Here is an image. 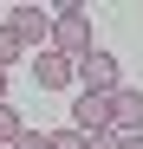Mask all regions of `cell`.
Listing matches in <instances>:
<instances>
[{"label":"cell","instance_id":"1","mask_svg":"<svg viewBox=\"0 0 143 149\" xmlns=\"http://www.w3.org/2000/svg\"><path fill=\"white\" fill-rule=\"evenodd\" d=\"M52 52H65V58H85V52H91V19H85V7H78V0H59Z\"/></svg>","mask_w":143,"mask_h":149},{"label":"cell","instance_id":"2","mask_svg":"<svg viewBox=\"0 0 143 149\" xmlns=\"http://www.w3.org/2000/svg\"><path fill=\"white\" fill-rule=\"evenodd\" d=\"M111 97H117V91H111ZM111 97H104V91H78V104H72V130L104 136V130H111Z\"/></svg>","mask_w":143,"mask_h":149},{"label":"cell","instance_id":"3","mask_svg":"<svg viewBox=\"0 0 143 149\" xmlns=\"http://www.w3.org/2000/svg\"><path fill=\"white\" fill-rule=\"evenodd\" d=\"M7 26L26 39V45H39V52H46V45H52V26H59V13H46V7H13V19H7Z\"/></svg>","mask_w":143,"mask_h":149},{"label":"cell","instance_id":"4","mask_svg":"<svg viewBox=\"0 0 143 149\" xmlns=\"http://www.w3.org/2000/svg\"><path fill=\"white\" fill-rule=\"evenodd\" d=\"M78 84H85V91H104V97H111V91H124V84H117V58L91 45V52L78 58Z\"/></svg>","mask_w":143,"mask_h":149},{"label":"cell","instance_id":"5","mask_svg":"<svg viewBox=\"0 0 143 149\" xmlns=\"http://www.w3.org/2000/svg\"><path fill=\"white\" fill-rule=\"evenodd\" d=\"M111 130H117V136H143V91L124 84V91L111 97Z\"/></svg>","mask_w":143,"mask_h":149},{"label":"cell","instance_id":"6","mask_svg":"<svg viewBox=\"0 0 143 149\" xmlns=\"http://www.w3.org/2000/svg\"><path fill=\"white\" fill-rule=\"evenodd\" d=\"M33 71H39V84H46V91H65L72 78H78V58H65V52H52V45H46V52L33 58Z\"/></svg>","mask_w":143,"mask_h":149},{"label":"cell","instance_id":"7","mask_svg":"<svg viewBox=\"0 0 143 149\" xmlns=\"http://www.w3.org/2000/svg\"><path fill=\"white\" fill-rule=\"evenodd\" d=\"M20 136H26V123H20L7 104H0V149H20Z\"/></svg>","mask_w":143,"mask_h":149},{"label":"cell","instance_id":"8","mask_svg":"<svg viewBox=\"0 0 143 149\" xmlns=\"http://www.w3.org/2000/svg\"><path fill=\"white\" fill-rule=\"evenodd\" d=\"M20 45H26V39H20V33H13V26H0V71H7V65H13V58H20Z\"/></svg>","mask_w":143,"mask_h":149},{"label":"cell","instance_id":"9","mask_svg":"<svg viewBox=\"0 0 143 149\" xmlns=\"http://www.w3.org/2000/svg\"><path fill=\"white\" fill-rule=\"evenodd\" d=\"M52 149H91V136H85V130H59V136H52Z\"/></svg>","mask_w":143,"mask_h":149},{"label":"cell","instance_id":"10","mask_svg":"<svg viewBox=\"0 0 143 149\" xmlns=\"http://www.w3.org/2000/svg\"><path fill=\"white\" fill-rule=\"evenodd\" d=\"M20 149H52V136H46V130H26V136H20Z\"/></svg>","mask_w":143,"mask_h":149},{"label":"cell","instance_id":"11","mask_svg":"<svg viewBox=\"0 0 143 149\" xmlns=\"http://www.w3.org/2000/svg\"><path fill=\"white\" fill-rule=\"evenodd\" d=\"M124 149H143V136H124Z\"/></svg>","mask_w":143,"mask_h":149},{"label":"cell","instance_id":"12","mask_svg":"<svg viewBox=\"0 0 143 149\" xmlns=\"http://www.w3.org/2000/svg\"><path fill=\"white\" fill-rule=\"evenodd\" d=\"M0 104H7V71H0Z\"/></svg>","mask_w":143,"mask_h":149}]
</instances>
